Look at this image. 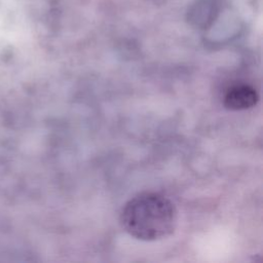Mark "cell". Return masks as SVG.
<instances>
[{
  "mask_svg": "<svg viewBox=\"0 0 263 263\" xmlns=\"http://www.w3.org/2000/svg\"><path fill=\"white\" fill-rule=\"evenodd\" d=\"M175 204L156 192H142L122 208L120 223L130 236L145 241L158 240L171 235L177 225Z\"/></svg>",
  "mask_w": 263,
  "mask_h": 263,
  "instance_id": "obj_1",
  "label": "cell"
},
{
  "mask_svg": "<svg viewBox=\"0 0 263 263\" xmlns=\"http://www.w3.org/2000/svg\"><path fill=\"white\" fill-rule=\"evenodd\" d=\"M259 100L256 89L246 83L230 86L224 95V106L229 110H246L254 107Z\"/></svg>",
  "mask_w": 263,
  "mask_h": 263,
  "instance_id": "obj_2",
  "label": "cell"
},
{
  "mask_svg": "<svg viewBox=\"0 0 263 263\" xmlns=\"http://www.w3.org/2000/svg\"><path fill=\"white\" fill-rule=\"evenodd\" d=\"M220 9L218 0H199L191 7L189 17L197 25H208L219 15Z\"/></svg>",
  "mask_w": 263,
  "mask_h": 263,
  "instance_id": "obj_3",
  "label": "cell"
}]
</instances>
